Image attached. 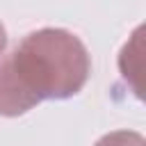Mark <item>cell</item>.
Segmentation results:
<instances>
[{
	"instance_id": "obj_4",
	"label": "cell",
	"mask_w": 146,
	"mask_h": 146,
	"mask_svg": "<svg viewBox=\"0 0 146 146\" xmlns=\"http://www.w3.org/2000/svg\"><path fill=\"white\" fill-rule=\"evenodd\" d=\"M5 48H7V30H5V25L0 21V57L5 55Z\"/></svg>"
},
{
	"instance_id": "obj_3",
	"label": "cell",
	"mask_w": 146,
	"mask_h": 146,
	"mask_svg": "<svg viewBox=\"0 0 146 146\" xmlns=\"http://www.w3.org/2000/svg\"><path fill=\"white\" fill-rule=\"evenodd\" d=\"M94 146H146V139L137 130H112L103 135Z\"/></svg>"
},
{
	"instance_id": "obj_1",
	"label": "cell",
	"mask_w": 146,
	"mask_h": 146,
	"mask_svg": "<svg viewBox=\"0 0 146 146\" xmlns=\"http://www.w3.org/2000/svg\"><path fill=\"white\" fill-rule=\"evenodd\" d=\"M91 75L82 39L64 27H41L0 62V116H23L43 100H66Z\"/></svg>"
},
{
	"instance_id": "obj_2",
	"label": "cell",
	"mask_w": 146,
	"mask_h": 146,
	"mask_svg": "<svg viewBox=\"0 0 146 146\" xmlns=\"http://www.w3.org/2000/svg\"><path fill=\"white\" fill-rule=\"evenodd\" d=\"M141 32H144V27H137L132 32L130 41L119 52V71L125 78V82L132 84V91L137 98H141V87L137 82L139 71H141Z\"/></svg>"
}]
</instances>
